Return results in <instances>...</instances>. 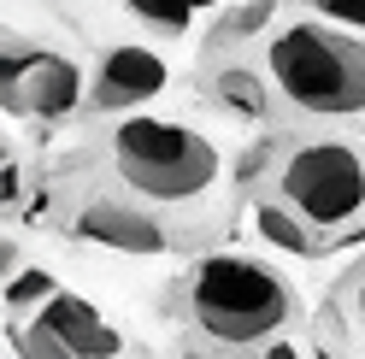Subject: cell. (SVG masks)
<instances>
[{
    "label": "cell",
    "instance_id": "obj_2",
    "mask_svg": "<svg viewBox=\"0 0 365 359\" xmlns=\"http://www.w3.org/2000/svg\"><path fill=\"white\" fill-rule=\"evenodd\" d=\"M271 83L289 106L312 118H359L365 112V36L336 30L324 18H294L271 30Z\"/></svg>",
    "mask_w": 365,
    "mask_h": 359
},
{
    "label": "cell",
    "instance_id": "obj_15",
    "mask_svg": "<svg viewBox=\"0 0 365 359\" xmlns=\"http://www.w3.org/2000/svg\"><path fill=\"white\" fill-rule=\"evenodd\" d=\"M330 301H336V318H341V324H348V330L359 335V342H365V259L348 271L341 295H330Z\"/></svg>",
    "mask_w": 365,
    "mask_h": 359
},
{
    "label": "cell",
    "instance_id": "obj_9",
    "mask_svg": "<svg viewBox=\"0 0 365 359\" xmlns=\"http://www.w3.org/2000/svg\"><path fill=\"white\" fill-rule=\"evenodd\" d=\"M254 230L271 241V248H283V254H294V259H312L318 248H324V241H318L312 230L301 218H294L283 200H254Z\"/></svg>",
    "mask_w": 365,
    "mask_h": 359
},
{
    "label": "cell",
    "instance_id": "obj_5",
    "mask_svg": "<svg viewBox=\"0 0 365 359\" xmlns=\"http://www.w3.org/2000/svg\"><path fill=\"white\" fill-rule=\"evenodd\" d=\"M83 100V71L71 53L53 48H12L6 53V106L24 118H71Z\"/></svg>",
    "mask_w": 365,
    "mask_h": 359
},
{
    "label": "cell",
    "instance_id": "obj_1",
    "mask_svg": "<svg viewBox=\"0 0 365 359\" xmlns=\"http://www.w3.org/2000/svg\"><path fill=\"white\" fill-rule=\"evenodd\" d=\"M189 324L207 335L212 348H265L294 324V288L271 271V265L247 254H212L195 265L189 288H182Z\"/></svg>",
    "mask_w": 365,
    "mask_h": 359
},
{
    "label": "cell",
    "instance_id": "obj_11",
    "mask_svg": "<svg viewBox=\"0 0 365 359\" xmlns=\"http://www.w3.org/2000/svg\"><path fill=\"white\" fill-rule=\"evenodd\" d=\"M124 6L142 18V24H153L159 36H182V30H189V18L200 6H218V0H124Z\"/></svg>",
    "mask_w": 365,
    "mask_h": 359
},
{
    "label": "cell",
    "instance_id": "obj_10",
    "mask_svg": "<svg viewBox=\"0 0 365 359\" xmlns=\"http://www.w3.org/2000/svg\"><path fill=\"white\" fill-rule=\"evenodd\" d=\"M212 95L224 112H236V118H265V83L259 71H247V65H218L212 71Z\"/></svg>",
    "mask_w": 365,
    "mask_h": 359
},
{
    "label": "cell",
    "instance_id": "obj_13",
    "mask_svg": "<svg viewBox=\"0 0 365 359\" xmlns=\"http://www.w3.org/2000/svg\"><path fill=\"white\" fill-rule=\"evenodd\" d=\"M271 18H277V0H247V6H236L218 24V41H247V36H259Z\"/></svg>",
    "mask_w": 365,
    "mask_h": 359
},
{
    "label": "cell",
    "instance_id": "obj_3",
    "mask_svg": "<svg viewBox=\"0 0 365 359\" xmlns=\"http://www.w3.org/2000/svg\"><path fill=\"white\" fill-rule=\"evenodd\" d=\"M277 200L318 241L365 230V147L341 136H307L277 160Z\"/></svg>",
    "mask_w": 365,
    "mask_h": 359
},
{
    "label": "cell",
    "instance_id": "obj_16",
    "mask_svg": "<svg viewBox=\"0 0 365 359\" xmlns=\"http://www.w3.org/2000/svg\"><path fill=\"white\" fill-rule=\"evenodd\" d=\"M312 6H318V18H330L336 30L365 36V0H312Z\"/></svg>",
    "mask_w": 365,
    "mask_h": 359
},
{
    "label": "cell",
    "instance_id": "obj_14",
    "mask_svg": "<svg viewBox=\"0 0 365 359\" xmlns=\"http://www.w3.org/2000/svg\"><path fill=\"white\" fill-rule=\"evenodd\" d=\"M12 348H18V359H77L71 348L59 342V335L48 330V324H24V330H12Z\"/></svg>",
    "mask_w": 365,
    "mask_h": 359
},
{
    "label": "cell",
    "instance_id": "obj_12",
    "mask_svg": "<svg viewBox=\"0 0 365 359\" xmlns=\"http://www.w3.org/2000/svg\"><path fill=\"white\" fill-rule=\"evenodd\" d=\"M59 295L48 271H36V265H18V277L6 283V312H30V306H48Z\"/></svg>",
    "mask_w": 365,
    "mask_h": 359
},
{
    "label": "cell",
    "instance_id": "obj_7",
    "mask_svg": "<svg viewBox=\"0 0 365 359\" xmlns=\"http://www.w3.org/2000/svg\"><path fill=\"white\" fill-rule=\"evenodd\" d=\"M77 236L101 241V248H118V254H165V224H159L148 207L135 200H88L77 212Z\"/></svg>",
    "mask_w": 365,
    "mask_h": 359
},
{
    "label": "cell",
    "instance_id": "obj_6",
    "mask_svg": "<svg viewBox=\"0 0 365 359\" xmlns=\"http://www.w3.org/2000/svg\"><path fill=\"white\" fill-rule=\"evenodd\" d=\"M165 59L153 48H106L101 53V71H95V106L101 112H130V106H148L165 95Z\"/></svg>",
    "mask_w": 365,
    "mask_h": 359
},
{
    "label": "cell",
    "instance_id": "obj_18",
    "mask_svg": "<svg viewBox=\"0 0 365 359\" xmlns=\"http://www.w3.org/2000/svg\"><path fill=\"white\" fill-rule=\"evenodd\" d=\"M182 359H212V353H195V348H189V353H182Z\"/></svg>",
    "mask_w": 365,
    "mask_h": 359
},
{
    "label": "cell",
    "instance_id": "obj_17",
    "mask_svg": "<svg viewBox=\"0 0 365 359\" xmlns=\"http://www.w3.org/2000/svg\"><path fill=\"white\" fill-rule=\"evenodd\" d=\"M247 359H301V348H294V342H283V335H277V342H265V348H254Z\"/></svg>",
    "mask_w": 365,
    "mask_h": 359
},
{
    "label": "cell",
    "instance_id": "obj_8",
    "mask_svg": "<svg viewBox=\"0 0 365 359\" xmlns=\"http://www.w3.org/2000/svg\"><path fill=\"white\" fill-rule=\"evenodd\" d=\"M41 324H48V330H53L77 359H112V353L124 348V335L112 330V324H106L83 295H53L48 306H41Z\"/></svg>",
    "mask_w": 365,
    "mask_h": 359
},
{
    "label": "cell",
    "instance_id": "obj_4",
    "mask_svg": "<svg viewBox=\"0 0 365 359\" xmlns=\"http://www.w3.org/2000/svg\"><path fill=\"white\" fill-rule=\"evenodd\" d=\"M112 165L142 200H200L218 183V147L171 118H124L112 130Z\"/></svg>",
    "mask_w": 365,
    "mask_h": 359
}]
</instances>
